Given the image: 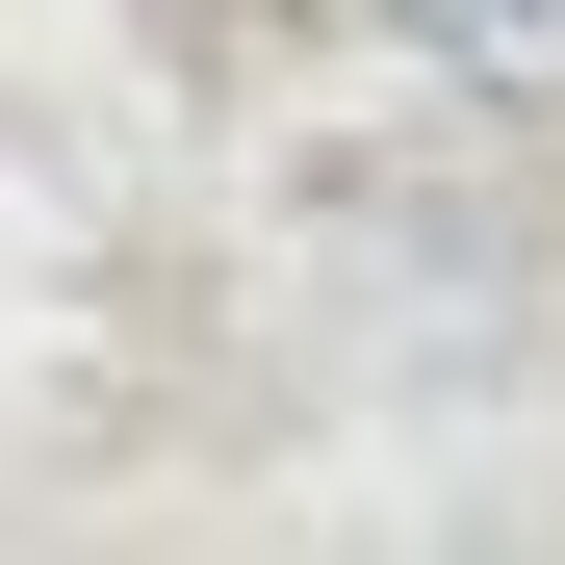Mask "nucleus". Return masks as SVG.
Returning <instances> with one entry per match:
<instances>
[{
    "label": "nucleus",
    "instance_id": "1",
    "mask_svg": "<svg viewBox=\"0 0 565 565\" xmlns=\"http://www.w3.org/2000/svg\"><path fill=\"white\" fill-rule=\"evenodd\" d=\"M437 77H489V104H565V0H412Z\"/></svg>",
    "mask_w": 565,
    "mask_h": 565
}]
</instances>
